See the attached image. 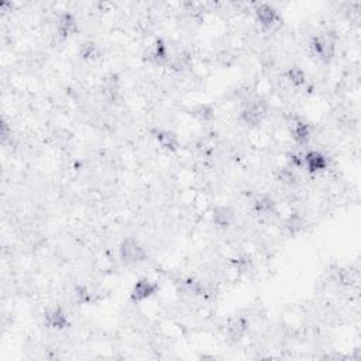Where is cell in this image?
Returning a JSON list of instances; mask_svg holds the SVG:
<instances>
[{
	"label": "cell",
	"mask_w": 361,
	"mask_h": 361,
	"mask_svg": "<svg viewBox=\"0 0 361 361\" xmlns=\"http://www.w3.org/2000/svg\"><path fill=\"white\" fill-rule=\"evenodd\" d=\"M117 257L127 267L142 265L148 259L145 244L135 235H126L117 244Z\"/></svg>",
	"instance_id": "6da1fadb"
},
{
	"label": "cell",
	"mask_w": 361,
	"mask_h": 361,
	"mask_svg": "<svg viewBox=\"0 0 361 361\" xmlns=\"http://www.w3.org/2000/svg\"><path fill=\"white\" fill-rule=\"evenodd\" d=\"M281 11L275 0H257L254 4V20L264 31L276 28L281 23Z\"/></svg>",
	"instance_id": "7a4b0ae2"
},
{
	"label": "cell",
	"mask_w": 361,
	"mask_h": 361,
	"mask_svg": "<svg viewBox=\"0 0 361 361\" xmlns=\"http://www.w3.org/2000/svg\"><path fill=\"white\" fill-rule=\"evenodd\" d=\"M56 34L62 39H72L80 32V24L76 13L69 7L68 0H61V10L55 23Z\"/></svg>",
	"instance_id": "3957f363"
},
{
	"label": "cell",
	"mask_w": 361,
	"mask_h": 361,
	"mask_svg": "<svg viewBox=\"0 0 361 361\" xmlns=\"http://www.w3.org/2000/svg\"><path fill=\"white\" fill-rule=\"evenodd\" d=\"M161 285L157 279L148 275H140L128 290V299L133 303H144L158 295Z\"/></svg>",
	"instance_id": "277c9868"
},
{
	"label": "cell",
	"mask_w": 361,
	"mask_h": 361,
	"mask_svg": "<svg viewBox=\"0 0 361 361\" xmlns=\"http://www.w3.org/2000/svg\"><path fill=\"white\" fill-rule=\"evenodd\" d=\"M42 322L47 329L61 333L72 326V316L66 306L52 305L45 309L42 314Z\"/></svg>",
	"instance_id": "5b68a950"
},
{
	"label": "cell",
	"mask_w": 361,
	"mask_h": 361,
	"mask_svg": "<svg viewBox=\"0 0 361 361\" xmlns=\"http://www.w3.org/2000/svg\"><path fill=\"white\" fill-rule=\"evenodd\" d=\"M302 168L307 175H320L330 168V158L317 148H309L303 154Z\"/></svg>",
	"instance_id": "8992f818"
},
{
	"label": "cell",
	"mask_w": 361,
	"mask_h": 361,
	"mask_svg": "<svg viewBox=\"0 0 361 361\" xmlns=\"http://www.w3.org/2000/svg\"><path fill=\"white\" fill-rule=\"evenodd\" d=\"M289 133L292 137V141L305 149L313 148L312 138H313V128L312 124L302 116H298L292 120L289 126Z\"/></svg>",
	"instance_id": "52a82bcc"
},
{
	"label": "cell",
	"mask_w": 361,
	"mask_h": 361,
	"mask_svg": "<svg viewBox=\"0 0 361 361\" xmlns=\"http://www.w3.org/2000/svg\"><path fill=\"white\" fill-rule=\"evenodd\" d=\"M152 137H154L157 145L159 147V149H162L165 152L175 154L180 149V145H182L180 135L178 134V131H175L172 128L158 127L152 131Z\"/></svg>",
	"instance_id": "ba28073f"
},
{
	"label": "cell",
	"mask_w": 361,
	"mask_h": 361,
	"mask_svg": "<svg viewBox=\"0 0 361 361\" xmlns=\"http://www.w3.org/2000/svg\"><path fill=\"white\" fill-rule=\"evenodd\" d=\"M148 55H149L151 62L155 63V65L164 66V65L168 63V61L171 58V48H169V44H168V41L164 35H158L154 39Z\"/></svg>",
	"instance_id": "9c48e42d"
},
{
	"label": "cell",
	"mask_w": 361,
	"mask_h": 361,
	"mask_svg": "<svg viewBox=\"0 0 361 361\" xmlns=\"http://www.w3.org/2000/svg\"><path fill=\"white\" fill-rule=\"evenodd\" d=\"M283 79L286 80V83L290 87H293V89H303L309 83V80H310V73L302 65L295 63V65H290L289 68L285 69Z\"/></svg>",
	"instance_id": "30bf717a"
}]
</instances>
